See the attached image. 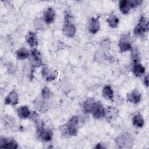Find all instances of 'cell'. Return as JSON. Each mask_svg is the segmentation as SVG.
I'll return each mask as SVG.
<instances>
[{
  "mask_svg": "<svg viewBox=\"0 0 149 149\" xmlns=\"http://www.w3.org/2000/svg\"><path fill=\"white\" fill-rule=\"evenodd\" d=\"M78 123L79 119L77 116H73L65 125V126L62 127V130H61L62 133L65 136H76L77 133Z\"/></svg>",
  "mask_w": 149,
  "mask_h": 149,
  "instance_id": "6da1fadb",
  "label": "cell"
},
{
  "mask_svg": "<svg viewBox=\"0 0 149 149\" xmlns=\"http://www.w3.org/2000/svg\"><path fill=\"white\" fill-rule=\"evenodd\" d=\"M72 19V14L69 12H66L65 16V24L63 28L64 35L68 37H72L76 33L75 26L71 22Z\"/></svg>",
  "mask_w": 149,
  "mask_h": 149,
  "instance_id": "7a4b0ae2",
  "label": "cell"
},
{
  "mask_svg": "<svg viewBox=\"0 0 149 149\" xmlns=\"http://www.w3.org/2000/svg\"><path fill=\"white\" fill-rule=\"evenodd\" d=\"M116 145L119 148H130L132 145V140L130 136L127 133L119 136L115 140Z\"/></svg>",
  "mask_w": 149,
  "mask_h": 149,
  "instance_id": "3957f363",
  "label": "cell"
},
{
  "mask_svg": "<svg viewBox=\"0 0 149 149\" xmlns=\"http://www.w3.org/2000/svg\"><path fill=\"white\" fill-rule=\"evenodd\" d=\"M148 30V22L146 20V18L141 16L140 18L138 24L135 27L134 29V33L136 35H142L144 32Z\"/></svg>",
  "mask_w": 149,
  "mask_h": 149,
  "instance_id": "277c9868",
  "label": "cell"
},
{
  "mask_svg": "<svg viewBox=\"0 0 149 149\" xmlns=\"http://www.w3.org/2000/svg\"><path fill=\"white\" fill-rule=\"evenodd\" d=\"M94 119H100L105 116V110L103 105L100 102H96L91 111Z\"/></svg>",
  "mask_w": 149,
  "mask_h": 149,
  "instance_id": "5b68a950",
  "label": "cell"
},
{
  "mask_svg": "<svg viewBox=\"0 0 149 149\" xmlns=\"http://www.w3.org/2000/svg\"><path fill=\"white\" fill-rule=\"evenodd\" d=\"M119 47L122 52L130 50L132 48V45L130 41V37L127 35L122 36L119 42Z\"/></svg>",
  "mask_w": 149,
  "mask_h": 149,
  "instance_id": "8992f818",
  "label": "cell"
},
{
  "mask_svg": "<svg viewBox=\"0 0 149 149\" xmlns=\"http://www.w3.org/2000/svg\"><path fill=\"white\" fill-rule=\"evenodd\" d=\"M31 63L33 68L39 67L42 65V61L39 51L36 49L31 51Z\"/></svg>",
  "mask_w": 149,
  "mask_h": 149,
  "instance_id": "52a82bcc",
  "label": "cell"
},
{
  "mask_svg": "<svg viewBox=\"0 0 149 149\" xmlns=\"http://www.w3.org/2000/svg\"><path fill=\"white\" fill-rule=\"evenodd\" d=\"M42 74L47 81H52L58 77V72L56 70H51V69L45 67L42 70Z\"/></svg>",
  "mask_w": 149,
  "mask_h": 149,
  "instance_id": "ba28073f",
  "label": "cell"
},
{
  "mask_svg": "<svg viewBox=\"0 0 149 149\" xmlns=\"http://www.w3.org/2000/svg\"><path fill=\"white\" fill-rule=\"evenodd\" d=\"M100 29V22L98 18L92 17L88 24V30L91 34H95Z\"/></svg>",
  "mask_w": 149,
  "mask_h": 149,
  "instance_id": "9c48e42d",
  "label": "cell"
},
{
  "mask_svg": "<svg viewBox=\"0 0 149 149\" xmlns=\"http://www.w3.org/2000/svg\"><path fill=\"white\" fill-rule=\"evenodd\" d=\"M17 143L13 140H8L6 139H1L0 148H17Z\"/></svg>",
  "mask_w": 149,
  "mask_h": 149,
  "instance_id": "30bf717a",
  "label": "cell"
},
{
  "mask_svg": "<svg viewBox=\"0 0 149 149\" xmlns=\"http://www.w3.org/2000/svg\"><path fill=\"white\" fill-rule=\"evenodd\" d=\"M127 98L130 102L137 104L141 100V94L138 90H134L127 94Z\"/></svg>",
  "mask_w": 149,
  "mask_h": 149,
  "instance_id": "8fae6325",
  "label": "cell"
},
{
  "mask_svg": "<svg viewBox=\"0 0 149 149\" xmlns=\"http://www.w3.org/2000/svg\"><path fill=\"white\" fill-rule=\"evenodd\" d=\"M55 13L52 8H48L44 13V19L47 24H50L54 20Z\"/></svg>",
  "mask_w": 149,
  "mask_h": 149,
  "instance_id": "7c38bea8",
  "label": "cell"
},
{
  "mask_svg": "<svg viewBox=\"0 0 149 149\" xmlns=\"http://www.w3.org/2000/svg\"><path fill=\"white\" fill-rule=\"evenodd\" d=\"M5 102L6 104L15 105L18 102L17 93L15 91H11L6 97Z\"/></svg>",
  "mask_w": 149,
  "mask_h": 149,
  "instance_id": "4fadbf2b",
  "label": "cell"
},
{
  "mask_svg": "<svg viewBox=\"0 0 149 149\" xmlns=\"http://www.w3.org/2000/svg\"><path fill=\"white\" fill-rule=\"evenodd\" d=\"M95 102L93 98H87L83 104V111L85 113L91 112Z\"/></svg>",
  "mask_w": 149,
  "mask_h": 149,
  "instance_id": "5bb4252c",
  "label": "cell"
},
{
  "mask_svg": "<svg viewBox=\"0 0 149 149\" xmlns=\"http://www.w3.org/2000/svg\"><path fill=\"white\" fill-rule=\"evenodd\" d=\"M26 40L27 42L29 44V45L31 47H33L37 45L38 42L36 37V34L33 31H29L26 36Z\"/></svg>",
  "mask_w": 149,
  "mask_h": 149,
  "instance_id": "9a60e30c",
  "label": "cell"
},
{
  "mask_svg": "<svg viewBox=\"0 0 149 149\" xmlns=\"http://www.w3.org/2000/svg\"><path fill=\"white\" fill-rule=\"evenodd\" d=\"M118 110L116 108L112 107H109L107 109V111H105V115L108 120H112L115 118L118 115Z\"/></svg>",
  "mask_w": 149,
  "mask_h": 149,
  "instance_id": "2e32d148",
  "label": "cell"
},
{
  "mask_svg": "<svg viewBox=\"0 0 149 149\" xmlns=\"http://www.w3.org/2000/svg\"><path fill=\"white\" fill-rule=\"evenodd\" d=\"M133 72L136 76L140 77L145 72V68L140 63L134 62L133 66Z\"/></svg>",
  "mask_w": 149,
  "mask_h": 149,
  "instance_id": "e0dca14e",
  "label": "cell"
},
{
  "mask_svg": "<svg viewBox=\"0 0 149 149\" xmlns=\"http://www.w3.org/2000/svg\"><path fill=\"white\" fill-rule=\"evenodd\" d=\"M17 115L22 119H26L30 115V111L26 106H22L17 109Z\"/></svg>",
  "mask_w": 149,
  "mask_h": 149,
  "instance_id": "ac0fdd59",
  "label": "cell"
},
{
  "mask_svg": "<svg viewBox=\"0 0 149 149\" xmlns=\"http://www.w3.org/2000/svg\"><path fill=\"white\" fill-rule=\"evenodd\" d=\"M130 6L129 1H121L119 2V9L123 14H127L129 12Z\"/></svg>",
  "mask_w": 149,
  "mask_h": 149,
  "instance_id": "d6986e66",
  "label": "cell"
},
{
  "mask_svg": "<svg viewBox=\"0 0 149 149\" xmlns=\"http://www.w3.org/2000/svg\"><path fill=\"white\" fill-rule=\"evenodd\" d=\"M132 122L133 125L138 127H141L144 125V119L141 115L140 114L134 115L133 118Z\"/></svg>",
  "mask_w": 149,
  "mask_h": 149,
  "instance_id": "ffe728a7",
  "label": "cell"
},
{
  "mask_svg": "<svg viewBox=\"0 0 149 149\" xmlns=\"http://www.w3.org/2000/svg\"><path fill=\"white\" fill-rule=\"evenodd\" d=\"M103 96L108 100H112L113 97V92L109 86H106L104 87L102 90Z\"/></svg>",
  "mask_w": 149,
  "mask_h": 149,
  "instance_id": "44dd1931",
  "label": "cell"
},
{
  "mask_svg": "<svg viewBox=\"0 0 149 149\" xmlns=\"http://www.w3.org/2000/svg\"><path fill=\"white\" fill-rule=\"evenodd\" d=\"M107 22L111 27L115 28L118 26V24L119 23V19L114 15H111L107 18Z\"/></svg>",
  "mask_w": 149,
  "mask_h": 149,
  "instance_id": "7402d4cb",
  "label": "cell"
},
{
  "mask_svg": "<svg viewBox=\"0 0 149 149\" xmlns=\"http://www.w3.org/2000/svg\"><path fill=\"white\" fill-rule=\"evenodd\" d=\"M29 55V52L25 48H21L19 49L16 52V57L18 59L24 60L28 58Z\"/></svg>",
  "mask_w": 149,
  "mask_h": 149,
  "instance_id": "603a6c76",
  "label": "cell"
},
{
  "mask_svg": "<svg viewBox=\"0 0 149 149\" xmlns=\"http://www.w3.org/2000/svg\"><path fill=\"white\" fill-rule=\"evenodd\" d=\"M51 92L47 87H45L41 91V96L44 99H48L51 97Z\"/></svg>",
  "mask_w": 149,
  "mask_h": 149,
  "instance_id": "cb8c5ba5",
  "label": "cell"
},
{
  "mask_svg": "<svg viewBox=\"0 0 149 149\" xmlns=\"http://www.w3.org/2000/svg\"><path fill=\"white\" fill-rule=\"evenodd\" d=\"M148 83H149V81H148V76L147 75L145 77H144V84L146 86V87H148Z\"/></svg>",
  "mask_w": 149,
  "mask_h": 149,
  "instance_id": "d4e9b609",
  "label": "cell"
},
{
  "mask_svg": "<svg viewBox=\"0 0 149 149\" xmlns=\"http://www.w3.org/2000/svg\"><path fill=\"white\" fill-rule=\"evenodd\" d=\"M104 148L102 146H101V144H97V146L95 147V148H100V149H101V148Z\"/></svg>",
  "mask_w": 149,
  "mask_h": 149,
  "instance_id": "484cf974",
  "label": "cell"
}]
</instances>
